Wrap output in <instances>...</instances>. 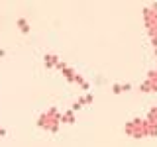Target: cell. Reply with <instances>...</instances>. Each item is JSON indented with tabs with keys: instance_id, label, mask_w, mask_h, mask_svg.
<instances>
[{
	"instance_id": "cell-7",
	"label": "cell",
	"mask_w": 157,
	"mask_h": 147,
	"mask_svg": "<svg viewBox=\"0 0 157 147\" xmlns=\"http://www.w3.org/2000/svg\"><path fill=\"white\" fill-rule=\"evenodd\" d=\"M145 120H147V124H149L151 127H157V106H153L145 114Z\"/></svg>"
},
{
	"instance_id": "cell-1",
	"label": "cell",
	"mask_w": 157,
	"mask_h": 147,
	"mask_svg": "<svg viewBox=\"0 0 157 147\" xmlns=\"http://www.w3.org/2000/svg\"><path fill=\"white\" fill-rule=\"evenodd\" d=\"M61 116H63V112H59L55 106L47 108V110L37 118V127L49 131V134H55V131L59 130V126L63 124V122H61Z\"/></svg>"
},
{
	"instance_id": "cell-5",
	"label": "cell",
	"mask_w": 157,
	"mask_h": 147,
	"mask_svg": "<svg viewBox=\"0 0 157 147\" xmlns=\"http://www.w3.org/2000/svg\"><path fill=\"white\" fill-rule=\"evenodd\" d=\"M92 100H94V96H92L90 92H88V94L81 96V98H78V100H75V102H73L71 110H73V112H77V110H81V108L85 106V104H92Z\"/></svg>"
},
{
	"instance_id": "cell-10",
	"label": "cell",
	"mask_w": 157,
	"mask_h": 147,
	"mask_svg": "<svg viewBox=\"0 0 157 147\" xmlns=\"http://www.w3.org/2000/svg\"><path fill=\"white\" fill-rule=\"evenodd\" d=\"M16 24H18V28H20V32H22V33H29V24H28L26 18H18Z\"/></svg>"
},
{
	"instance_id": "cell-3",
	"label": "cell",
	"mask_w": 157,
	"mask_h": 147,
	"mask_svg": "<svg viewBox=\"0 0 157 147\" xmlns=\"http://www.w3.org/2000/svg\"><path fill=\"white\" fill-rule=\"evenodd\" d=\"M124 134L134 137V139H141V137H149V124L145 118H134L124 126Z\"/></svg>"
},
{
	"instance_id": "cell-11",
	"label": "cell",
	"mask_w": 157,
	"mask_h": 147,
	"mask_svg": "<svg viewBox=\"0 0 157 147\" xmlns=\"http://www.w3.org/2000/svg\"><path fill=\"white\" fill-rule=\"evenodd\" d=\"M6 135V130H4V127H0V137H4Z\"/></svg>"
},
{
	"instance_id": "cell-2",
	"label": "cell",
	"mask_w": 157,
	"mask_h": 147,
	"mask_svg": "<svg viewBox=\"0 0 157 147\" xmlns=\"http://www.w3.org/2000/svg\"><path fill=\"white\" fill-rule=\"evenodd\" d=\"M141 16H144V24H145V29H147V36L151 39V45L155 49L157 47V2L147 4L141 10Z\"/></svg>"
},
{
	"instance_id": "cell-12",
	"label": "cell",
	"mask_w": 157,
	"mask_h": 147,
	"mask_svg": "<svg viewBox=\"0 0 157 147\" xmlns=\"http://www.w3.org/2000/svg\"><path fill=\"white\" fill-rule=\"evenodd\" d=\"M0 57H4V49H0Z\"/></svg>"
},
{
	"instance_id": "cell-13",
	"label": "cell",
	"mask_w": 157,
	"mask_h": 147,
	"mask_svg": "<svg viewBox=\"0 0 157 147\" xmlns=\"http://www.w3.org/2000/svg\"><path fill=\"white\" fill-rule=\"evenodd\" d=\"M153 55H155V57H157V47H155V49H153Z\"/></svg>"
},
{
	"instance_id": "cell-6",
	"label": "cell",
	"mask_w": 157,
	"mask_h": 147,
	"mask_svg": "<svg viewBox=\"0 0 157 147\" xmlns=\"http://www.w3.org/2000/svg\"><path fill=\"white\" fill-rule=\"evenodd\" d=\"M59 61H61V59H59L55 53H45V55H43V63H45L47 69H57Z\"/></svg>"
},
{
	"instance_id": "cell-8",
	"label": "cell",
	"mask_w": 157,
	"mask_h": 147,
	"mask_svg": "<svg viewBox=\"0 0 157 147\" xmlns=\"http://www.w3.org/2000/svg\"><path fill=\"white\" fill-rule=\"evenodd\" d=\"M130 88H132L130 82H126V85L124 82H116V85L112 86V92H114V94H122V92H128Z\"/></svg>"
},
{
	"instance_id": "cell-4",
	"label": "cell",
	"mask_w": 157,
	"mask_h": 147,
	"mask_svg": "<svg viewBox=\"0 0 157 147\" xmlns=\"http://www.w3.org/2000/svg\"><path fill=\"white\" fill-rule=\"evenodd\" d=\"M140 90L141 92H157V67L149 71L147 78L140 85Z\"/></svg>"
},
{
	"instance_id": "cell-9",
	"label": "cell",
	"mask_w": 157,
	"mask_h": 147,
	"mask_svg": "<svg viewBox=\"0 0 157 147\" xmlns=\"http://www.w3.org/2000/svg\"><path fill=\"white\" fill-rule=\"evenodd\" d=\"M61 122L63 124H75V112L69 108V110L63 112V116H61Z\"/></svg>"
}]
</instances>
